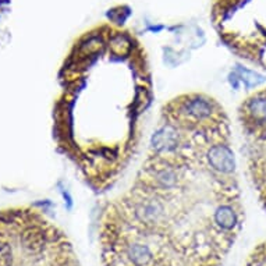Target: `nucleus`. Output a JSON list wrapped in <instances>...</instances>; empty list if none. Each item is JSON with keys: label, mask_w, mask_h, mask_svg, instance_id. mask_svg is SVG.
I'll list each match as a JSON object with an SVG mask.
<instances>
[{"label": "nucleus", "mask_w": 266, "mask_h": 266, "mask_svg": "<svg viewBox=\"0 0 266 266\" xmlns=\"http://www.w3.org/2000/svg\"><path fill=\"white\" fill-rule=\"evenodd\" d=\"M245 219L230 118L204 92L162 105L130 187L103 205L102 266H223Z\"/></svg>", "instance_id": "obj_1"}, {"label": "nucleus", "mask_w": 266, "mask_h": 266, "mask_svg": "<svg viewBox=\"0 0 266 266\" xmlns=\"http://www.w3.org/2000/svg\"><path fill=\"white\" fill-rule=\"evenodd\" d=\"M53 138L96 194L117 184L141 148L153 76L141 42L99 27L73 45L59 74Z\"/></svg>", "instance_id": "obj_2"}, {"label": "nucleus", "mask_w": 266, "mask_h": 266, "mask_svg": "<svg viewBox=\"0 0 266 266\" xmlns=\"http://www.w3.org/2000/svg\"><path fill=\"white\" fill-rule=\"evenodd\" d=\"M0 266H81L70 238L32 206L0 211Z\"/></svg>", "instance_id": "obj_3"}, {"label": "nucleus", "mask_w": 266, "mask_h": 266, "mask_svg": "<svg viewBox=\"0 0 266 266\" xmlns=\"http://www.w3.org/2000/svg\"><path fill=\"white\" fill-rule=\"evenodd\" d=\"M247 174L266 211V86L248 95L237 109Z\"/></svg>", "instance_id": "obj_4"}, {"label": "nucleus", "mask_w": 266, "mask_h": 266, "mask_svg": "<svg viewBox=\"0 0 266 266\" xmlns=\"http://www.w3.org/2000/svg\"><path fill=\"white\" fill-rule=\"evenodd\" d=\"M244 266H266V240L251 251Z\"/></svg>", "instance_id": "obj_5"}]
</instances>
